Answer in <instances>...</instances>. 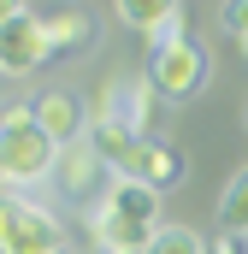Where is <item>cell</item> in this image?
I'll use <instances>...</instances> for the list:
<instances>
[{
    "label": "cell",
    "instance_id": "cell-1",
    "mask_svg": "<svg viewBox=\"0 0 248 254\" xmlns=\"http://www.w3.org/2000/svg\"><path fill=\"white\" fill-rule=\"evenodd\" d=\"M54 160H60V142L36 125L30 107H6V113H0V166H6L12 184H36V178H48Z\"/></svg>",
    "mask_w": 248,
    "mask_h": 254
},
{
    "label": "cell",
    "instance_id": "cell-2",
    "mask_svg": "<svg viewBox=\"0 0 248 254\" xmlns=\"http://www.w3.org/2000/svg\"><path fill=\"white\" fill-rule=\"evenodd\" d=\"M0 254H65V225L24 195H0Z\"/></svg>",
    "mask_w": 248,
    "mask_h": 254
},
{
    "label": "cell",
    "instance_id": "cell-3",
    "mask_svg": "<svg viewBox=\"0 0 248 254\" xmlns=\"http://www.w3.org/2000/svg\"><path fill=\"white\" fill-rule=\"evenodd\" d=\"M207 71H213L207 48L189 42V36H178V42H160V48H154V60H148V83L160 89V101H195L201 83H207Z\"/></svg>",
    "mask_w": 248,
    "mask_h": 254
},
{
    "label": "cell",
    "instance_id": "cell-4",
    "mask_svg": "<svg viewBox=\"0 0 248 254\" xmlns=\"http://www.w3.org/2000/svg\"><path fill=\"white\" fill-rule=\"evenodd\" d=\"M154 113H160V89L148 77H107L101 89V107H95V125H113L124 136H154Z\"/></svg>",
    "mask_w": 248,
    "mask_h": 254
},
{
    "label": "cell",
    "instance_id": "cell-5",
    "mask_svg": "<svg viewBox=\"0 0 248 254\" xmlns=\"http://www.w3.org/2000/svg\"><path fill=\"white\" fill-rule=\"evenodd\" d=\"M154 219H142V213H130V207H119V201H95L89 207V237H95V249L101 254H142L148 243H154Z\"/></svg>",
    "mask_w": 248,
    "mask_h": 254
},
{
    "label": "cell",
    "instance_id": "cell-6",
    "mask_svg": "<svg viewBox=\"0 0 248 254\" xmlns=\"http://www.w3.org/2000/svg\"><path fill=\"white\" fill-rule=\"evenodd\" d=\"M54 172H60V190L71 195V201H89V207H95V201L107 195V184H113V172H107V160L89 148V136L71 142V148H60Z\"/></svg>",
    "mask_w": 248,
    "mask_h": 254
},
{
    "label": "cell",
    "instance_id": "cell-7",
    "mask_svg": "<svg viewBox=\"0 0 248 254\" xmlns=\"http://www.w3.org/2000/svg\"><path fill=\"white\" fill-rule=\"evenodd\" d=\"M48 60H54V48H48V30H42L36 12H24V18H12V24L0 30V71L30 77L36 65H48Z\"/></svg>",
    "mask_w": 248,
    "mask_h": 254
},
{
    "label": "cell",
    "instance_id": "cell-8",
    "mask_svg": "<svg viewBox=\"0 0 248 254\" xmlns=\"http://www.w3.org/2000/svg\"><path fill=\"white\" fill-rule=\"evenodd\" d=\"M113 12H119V24L142 30L154 48L184 36V12H178V0H113Z\"/></svg>",
    "mask_w": 248,
    "mask_h": 254
},
{
    "label": "cell",
    "instance_id": "cell-9",
    "mask_svg": "<svg viewBox=\"0 0 248 254\" xmlns=\"http://www.w3.org/2000/svg\"><path fill=\"white\" fill-rule=\"evenodd\" d=\"M36 125L48 130L60 148H71V142H83L89 113L77 107V95H71V89H54V95H42V101H36Z\"/></svg>",
    "mask_w": 248,
    "mask_h": 254
},
{
    "label": "cell",
    "instance_id": "cell-10",
    "mask_svg": "<svg viewBox=\"0 0 248 254\" xmlns=\"http://www.w3.org/2000/svg\"><path fill=\"white\" fill-rule=\"evenodd\" d=\"M184 172H189V160L172 148V142H142V160H136V178L142 184H154V190H172V184H184Z\"/></svg>",
    "mask_w": 248,
    "mask_h": 254
},
{
    "label": "cell",
    "instance_id": "cell-11",
    "mask_svg": "<svg viewBox=\"0 0 248 254\" xmlns=\"http://www.w3.org/2000/svg\"><path fill=\"white\" fill-rule=\"evenodd\" d=\"M42 30H48V48H54V54H71V48L89 42V12H83V6H60V12L42 18Z\"/></svg>",
    "mask_w": 248,
    "mask_h": 254
},
{
    "label": "cell",
    "instance_id": "cell-12",
    "mask_svg": "<svg viewBox=\"0 0 248 254\" xmlns=\"http://www.w3.org/2000/svg\"><path fill=\"white\" fill-rule=\"evenodd\" d=\"M219 225H225L231 237H243V231H248V166L231 178V190H225V201H219Z\"/></svg>",
    "mask_w": 248,
    "mask_h": 254
},
{
    "label": "cell",
    "instance_id": "cell-13",
    "mask_svg": "<svg viewBox=\"0 0 248 254\" xmlns=\"http://www.w3.org/2000/svg\"><path fill=\"white\" fill-rule=\"evenodd\" d=\"M142 254H207V243H201V231H189V225H160L154 243Z\"/></svg>",
    "mask_w": 248,
    "mask_h": 254
},
{
    "label": "cell",
    "instance_id": "cell-14",
    "mask_svg": "<svg viewBox=\"0 0 248 254\" xmlns=\"http://www.w3.org/2000/svg\"><path fill=\"white\" fill-rule=\"evenodd\" d=\"M219 24H225V36H231L237 48H248V0H225Z\"/></svg>",
    "mask_w": 248,
    "mask_h": 254
},
{
    "label": "cell",
    "instance_id": "cell-15",
    "mask_svg": "<svg viewBox=\"0 0 248 254\" xmlns=\"http://www.w3.org/2000/svg\"><path fill=\"white\" fill-rule=\"evenodd\" d=\"M24 12H30V6H24V0H0V30H6V24H12V18H24Z\"/></svg>",
    "mask_w": 248,
    "mask_h": 254
},
{
    "label": "cell",
    "instance_id": "cell-16",
    "mask_svg": "<svg viewBox=\"0 0 248 254\" xmlns=\"http://www.w3.org/2000/svg\"><path fill=\"white\" fill-rule=\"evenodd\" d=\"M213 254H248V249L237 243V237H219V249H213Z\"/></svg>",
    "mask_w": 248,
    "mask_h": 254
},
{
    "label": "cell",
    "instance_id": "cell-17",
    "mask_svg": "<svg viewBox=\"0 0 248 254\" xmlns=\"http://www.w3.org/2000/svg\"><path fill=\"white\" fill-rule=\"evenodd\" d=\"M0 195H12V178H6V166H0Z\"/></svg>",
    "mask_w": 248,
    "mask_h": 254
},
{
    "label": "cell",
    "instance_id": "cell-18",
    "mask_svg": "<svg viewBox=\"0 0 248 254\" xmlns=\"http://www.w3.org/2000/svg\"><path fill=\"white\" fill-rule=\"evenodd\" d=\"M243 125H248V107H243Z\"/></svg>",
    "mask_w": 248,
    "mask_h": 254
},
{
    "label": "cell",
    "instance_id": "cell-19",
    "mask_svg": "<svg viewBox=\"0 0 248 254\" xmlns=\"http://www.w3.org/2000/svg\"><path fill=\"white\" fill-rule=\"evenodd\" d=\"M243 54H248V48H243Z\"/></svg>",
    "mask_w": 248,
    "mask_h": 254
}]
</instances>
